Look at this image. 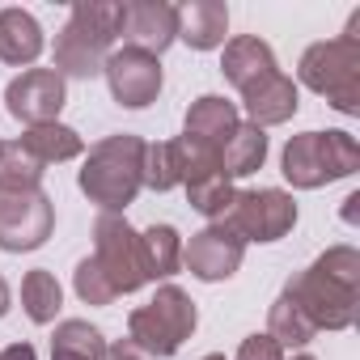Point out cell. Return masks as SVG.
Returning <instances> with one entry per match:
<instances>
[{
  "label": "cell",
  "instance_id": "6da1fadb",
  "mask_svg": "<svg viewBox=\"0 0 360 360\" xmlns=\"http://www.w3.org/2000/svg\"><path fill=\"white\" fill-rule=\"evenodd\" d=\"M284 297L301 305L314 330H347L360 309V250L347 242L322 250L305 271L284 284Z\"/></svg>",
  "mask_w": 360,
  "mask_h": 360
},
{
  "label": "cell",
  "instance_id": "7a4b0ae2",
  "mask_svg": "<svg viewBox=\"0 0 360 360\" xmlns=\"http://www.w3.org/2000/svg\"><path fill=\"white\" fill-rule=\"evenodd\" d=\"M123 39V5L119 0H77L64 30L56 34V72L68 81L102 77L106 56Z\"/></svg>",
  "mask_w": 360,
  "mask_h": 360
},
{
  "label": "cell",
  "instance_id": "3957f363",
  "mask_svg": "<svg viewBox=\"0 0 360 360\" xmlns=\"http://www.w3.org/2000/svg\"><path fill=\"white\" fill-rule=\"evenodd\" d=\"M77 187L89 204H98L110 217H123L127 204H136L144 187V140L131 131H115L98 140L85 153V165L77 174Z\"/></svg>",
  "mask_w": 360,
  "mask_h": 360
},
{
  "label": "cell",
  "instance_id": "277c9868",
  "mask_svg": "<svg viewBox=\"0 0 360 360\" xmlns=\"http://www.w3.org/2000/svg\"><path fill=\"white\" fill-rule=\"evenodd\" d=\"M360 169V144L352 131H301L280 153V174L297 191H318Z\"/></svg>",
  "mask_w": 360,
  "mask_h": 360
},
{
  "label": "cell",
  "instance_id": "5b68a950",
  "mask_svg": "<svg viewBox=\"0 0 360 360\" xmlns=\"http://www.w3.org/2000/svg\"><path fill=\"white\" fill-rule=\"evenodd\" d=\"M195 326H200V309L178 284H161L153 301L127 314V339L140 352H148L153 360L178 356V347L195 335Z\"/></svg>",
  "mask_w": 360,
  "mask_h": 360
},
{
  "label": "cell",
  "instance_id": "8992f818",
  "mask_svg": "<svg viewBox=\"0 0 360 360\" xmlns=\"http://www.w3.org/2000/svg\"><path fill=\"white\" fill-rule=\"evenodd\" d=\"M297 81L322 94L339 115H360V43L339 34L305 47L297 64Z\"/></svg>",
  "mask_w": 360,
  "mask_h": 360
},
{
  "label": "cell",
  "instance_id": "52a82bcc",
  "mask_svg": "<svg viewBox=\"0 0 360 360\" xmlns=\"http://www.w3.org/2000/svg\"><path fill=\"white\" fill-rule=\"evenodd\" d=\"M225 225L250 246H267V242H280L292 233L297 225V200L280 187H255V191H238L233 195V208L225 217Z\"/></svg>",
  "mask_w": 360,
  "mask_h": 360
},
{
  "label": "cell",
  "instance_id": "ba28073f",
  "mask_svg": "<svg viewBox=\"0 0 360 360\" xmlns=\"http://www.w3.org/2000/svg\"><path fill=\"white\" fill-rule=\"evenodd\" d=\"M94 263L102 267V276L110 280V288L119 297L123 292H140L148 284L144 259H140V233L127 225V217L102 212L94 221Z\"/></svg>",
  "mask_w": 360,
  "mask_h": 360
},
{
  "label": "cell",
  "instance_id": "9c48e42d",
  "mask_svg": "<svg viewBox=\"0 0 360 360\" xmlns=\"http://www.w3.org/2000/svg\"><path fill=\"white\" fill-rule=\"evenodd\" d=\"M56 233V204L39 191H0V250L26 255Z\"/></svg>",
  "mask_w": 360,
  "mask_h": 360
},
{
  "label": "cell",
  "instance_id": "30bf717a",
  "mask_svg": "<svg viewBox=\"0 0 360 360\" xmlns=\"http://www.w3.org/2000/svg\"><path fill=\"white\" fill-rule=\"evenodd\" d=\"M102 77H106V85H110V98H115L119 106H127V110L153 106L157 94H161V85H165L161 60L148 56V51H140V47H127V43L106 56Z\"/></svg>",
  "mask_w": 360,
  "mask_h": 360
},
{
  "label": "cell",
  "instance_id": "8fae6325",
  "mask_svg": "<svg viewBox=\"0 0 360 360\" xmlns=\"http://www.w3.org/2000/svg\"><path fill=\"white\" fill-rule=\"evenodd\" d=\"M64 102H68V85L56 68H26L22 77L5 85V110L26 127L60 123Z\"/></svg>",
  "mask_w": 360,
  "mask_h": 360
},
{
  "label": "cell",
  "instance_id": "7c38bea8",
  "mask_svg": "<svg viewBox=\"0 0 360 360\" xmlns=\"http://www.w3.org/2000/svg\"><path fill=\"white\" fill-rule=\"evenodd\" d=\"M242 259H246V242H242L225 221L204 225V229L191 233V242L183 246V267H187L195 280H204V284H221V280L238 276Z\"/></svg>",
  "mask_w": 360,
  "mask_h": 360
},
{
  "label": "cell",
  "instance_id": "4fadbf2b",
  "mask_svg": "<svg viewBox=\"0 0 360 360\" xmlns=\"http://www.w3.org/2000/svg\"><path fill=\"white\" fill-rule=\"evenodd\" d=\"M123 39L161 60V51L178 43V9L165 0H123Z\"/></svg>",
  "mask_w": 360,
  "mask_h": 360
},
{
  "label": "cell",
  "instance_id": "5bb4252c",
  "mask_svg": "<svg viewBox=\"0 0 360 360\" xmlns=\"http://www.w3.org/2000/svg\"><path fill=\"white\" fill-rule=\"evenodd\" d=\"M297 106H301V94H297V81L292 77H284L280 68L276 72H267V77H259L255 85H246L242 89V110H246V123H255V127H280V123H288L292 115H297Z\"/></svg>",
  "mask_w": 360,
  "mask_h": 360
},
{
  "label": "cell",
  "instance_id": "9a60e30c",
  "mask_svg": "<svg viewBox=\"0 0 360 360\" xmlns=\"http://www.w3.org/2000/svg\"><path fill=\"white\" fill-rule=\"evenodd\" d=\"M238 123H242L238 102H229V98H221V94H204V98H195V102L187 106L183 136L204 140V144H212V148H225V140L238 131Z\"/></svg>",
  "mask_w": 360,
  "mask_h": 360
},
{
  "label": "cell",
  "instance_id": "2e32d148",
  "mask_svg": "<svg viewBox=\"0 0 360 360\" xmlns=\"http://www.w3.org/2000/svg\"><path fill=\"white\" fill-rule=\"evenodd\" d=\"M229 34V9L221 0H191V5L178 9V39L195 51H217L225 47Z\"/></svg>",
  "mask_w": 360,
  "mask_h": 360
},
{
  "label": "cell",
  "instance_id": "e0dca14e",
  "mask_svg": "<svg viewBox=\"0 0 360 360\" xmlns=\"http://www.w3.org/2000/svg\"><path fill=\"white\" fill-rule=\"evenodd\" d=\"M221 72L225 81L242 94L246 85H255L259 77L276 72V51L259 39V34H238L225 43V60H221Z\"/></svg>",
  "mask_w": 360,
  "mask_h": 360
},
{
  "label": "cell",
  "instance_id": "ac0fdd59",
  "mask_svg": "<svg viewBox=\"0 0 360 360\" xmlns=\"http://www.w3.org/2000/svg\"><path fill=\"white\" fill-rule=\"evenodd\" d=\"M43 47H47V39H43V26H39L34 13L0 9V60L18 64V68H30L43 56Z\"/></svg>",
  "mask_w": 360,
  "mask_h": 360
},
{
  "label": "cell",
  "instance_id": "d6986e66",
  "mask_svg": "<svg viewBox=\"0 0 360 360\" xmlns=\"http://www.w3.org/2000/svg\"><path fill=\"white\" fill-rule=\"evenodd\" d=\"M18 144L39 161V165H60V161H72L85 153V140L77 127L68 123H39V127H26L18 136Z\"/></svg>",
  "mask_w": 360,
  "mask_h": 360
},
{
  "label": "cell",
  "instance_id": "ffe728a7",
  "mask_svg": "<svg viewBox=\"0 0 360 360\" xmlns=\"http://www.w3.org/2000/svg\"><path fill=\"white\" fill-rule=\"evenodd\" d=\"M140 259L148 280H169L183 271V233L174 225H153L140 233Z\"/></svg>",
  "mask_w": 360,
  "mask_h": 360
},
{
  "label": "cell",
  "instance_id": "44dd1931",
  "mask_svg": "<svg viewBox=\"0 0 360 360\" xmlns=\"http://www.w3.org/2000/svg\"><path fill=\"white\" fill-rule=\"evenodd\" d=\"M267 161V131L255 127V123H238V131L225 140L221 148V169L225 178H246L255 169H263Z\"/></svg>",
  "mask_w": 360,
  "mask_h": 360
},
{
  "label": "cell",
  "instance_id": "7402d4cb",
  "mask_svg": "<svg viewBox=\"0 0 360 360\" xmlns=\"http://www.w3.org/2000/svg\"><path fill=\"white\" fill-rule=\"evenodd\" d=\"M106 356V335L89 326L85 318H68L51 335V360H102Z\"/></svg>",
  "mask_w": 360,
  "mask_h": 360
},
{
  "label": "cell",
  "instance_id": "603a6c76",
  "mask_svg": "<svg viewBox=\"0 0 360 360\" xmlns=\"http://www.w3.org/2000/svg\"><path fill=\"white\" fill-rule=\"evenodd\" d=\"M60 305H64L60 280H56L47 267L26 271V280H22V309H26V318H30L34 326H47V322H56Z\"/></svg>",
  "mask_w": 360,
  "mask_h": 360
},
{
  "label": "cell",
  "instance_id": "cb8c5ba5",
  "mask_svg": "<svg viewBox=\"0 0 360 360\" xmlns=\"http://www.w3.org/2000/svg\"><path fill=\"white\" fill-rule=\"evenodd\" d=\"M267 335L280 343V347H305V343H314V322L301 314V305L292 301V297H276L271 301V309H267Z\"/></svg>",
  "mask_w": 360,
  "mask_h": 360
},
{
  "label": "cell",
  "instance_id": "d4e9b609",
  "mask_svg": "<svg viewBox=\"0 0 360 360\" xmlns=\"http://www.w3.org/2000/svg\"><path fill=\"white\" fill-rule=\"evenodd\" d=\"M47 165H39L18 140H5L0 148V191H39Z\"/></svg>",
  "mask_w": 360,
  "mask_h": 360
},
{
  "label": "cell",
  "instance_id": "484cf974",
  "mask_svg": "<svg viewBox=\"0 0 360 360\" xmlns=\"http://www.w3.org/2000/svg\"><path fill=\"white\" fill-rule=\"evenodd\" d=\"M233 195H238V187H233V178H225V174H212V178H200V183H187V200H191V208H195L200 217H208V225H217V221L229 217Z\"/></svg>",
  "mask_w": 360,
  "mask_h": 360
},
{
  "label": "cell",
  "instance_id": "4316f807",
  "mask_svg": "<svg viewBox=\"0 0 360 360\" xmlns=\"http://www.w3.org/2000/svg\"><path fill=\"white\" fill-rule=\"evenodd\" d=\"M144 187L148 191H174V187H183V165H178L174 140L144 144Z\"/></svg>",
  "mask_w": 360,
  "mask_h": 360
},
{
  "label": "cell",
  "instance_id": "83f0119b",
  "mask_svg": "<svg viewBox=\"0 0 360 360\" xmlns=\"http://www.w3.org/2000/svg\"><path fill=\"white\" fill-rule=\"evenodd\" d=\"M174 148H178V165H183V187L187 183H200V178H212V174H225L221 169V148H212L204 140L178 136Z\"/></svg>",
  "mask_w": 360,
  "mask_h": 360
},
{
  "label": "cell",
  "instance_id": "f1b7e54d",
  "mask_svg": "<svg viewBox=\"0 0 360 360\" xmlns=\"http://www.w3.org/2000/svg\"><path fill=\"white\" fill-rule=\"evenodd\" d=\"M72 288H77V297H81L85 305H110V301L119 297L94 259H81V263H77V271H72Z\"/></svg>",
  "mask_w": 360,
  "mask_h": 360
},
{
  "label": "cell",
  "instance_id": "f546056e",
  "mask_svg": "<svg viewBox=\"0 0 360 360\" xmlns=\"http://www.w3.org/2000/svg\"><path fill=\"white\" fill-rule=\"evenodd\" d=\"M238 360H284V347L263 330V335H246L238 347Z\"/></svg>",
  "mask_w": 360,
  "mask_h": 360
},
{
  "label": "cell",
  "instance_id": "4dcf8cb0",
  "mask_svg": "<svg viewBox=\"0 0 360 360\" xmlns=\"http://www.w3.org/2000/svg\"><path fill=\"white\" fill-rule=\"evenodd\" d=\"M102 360H153L148 352H140L131 339H119V343H106V356Z\"/></svg>",
  "mask_w": 360,
  "mask_h": 360
},
{
  "label": "cell",
  "instance_id": "1f68e13d",
  "mask_svg": "<svg viewBox=\"0 0 360 360\" xmlns=\"http://www.w3.org/2000/svg\"><path fill=\"white\" fill-rule=\"evenodd\" d=\"M0 360H39V352L30 343H9L5 352H0Z\"/></svg>",
  "mask_w": 360,
  "mask_h": 360
},
{
  "label": "cell",
  "instance_id": "d6a6232c",
  "mask_svg": "<svg viewBox=\"0 0 360 360\" xmlns=\"http://www.w3.org/2000/svg\"><path fill=\"white\" fill-rule=\"evenodd\" d=\"M9 305H13V292H9V280H5V276H0V318H5V314H9Z\"/></svg>",
  "mask_w": 360,
  "mask_h": 360
},
{
  "label": "cell",
  "instance_id": "836d02e7",
  "mask_svg": "<svg viewBox=\"0 0 360 360\" xmlns=\"http://www.w3.org/2000/svg\"><path fill=\"white\" fill-rule=\"evenodd\" d=\"M343 204H347V208H343V217H347V221H352V225H356V204H360V195H347V200H343Z\"/></svg>",
  "mask_w": 360,
  "mask_h": 360
},
{
  "label": "cell",
  "instance_id": "e575fe53",
  "mask_svg": "<svg viewBox=\"0 0 360 360\" xmlns=\"http://www.w3.org/2000/svg\"><path fill=\"white\" fill-rule=\"evenodd\" d=\"M292 360H318V356H309V352H301V356H292Z\"/></svg>",
  "mask_w": 360,
  "mask_h": 360
},
{
  "label": "cell",
  "instance_id": "d590c367",
  "mask_svg": "<svg viewBox=\"0 0 360 360\" xmlns=\"http://www.w3.org/2000/svg\"><path fill=\"white\" fill-rule=\"evenodd\" d=\"M204 360H225V356H221V352H208V356H204Z\"/></svg>",
  "mask_w": 360,
  "mask_h": 360
},
{
  "label": "cell",
  "instance_id": "8d00e7d4",
  "mask_svg": "<svg viewBox=\"0 0 360 360\" xmlns=\"http://www.w3.org/2000/svg\"><path fill=\"white\" fill-rule=\"evenodd\" d=\"M0 148H5V140H0Z\"/></svg>",
  "mask_w": 360,
  "mask_h": 360
}]
</instances>
